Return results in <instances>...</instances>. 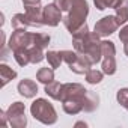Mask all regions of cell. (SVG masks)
Instances as JSON below:
<instances>
[{"mask_svg": "<svg viewBox=\"0 0 128 128\" xmlns=\"http://www.w3.org/2000/svg\"><path fill=\"white\" fill-rule=\"evenodd\" d=\"M101 36L95 32H89V26L83 24L77 32L72 33V44L74 50L80 54H84L92 65H96L102 60V47H101Z\"/></svg>", "mask_w": 128, "mask_h": 128, "instance_id": "obj_1", "label": "cell"}, {"mask_svg": "<svg viewBox=\"0 0 128 128\" xmlns=\"http://www.w3.org/2000/svg\"><path fill=\"white\" fill-rule=\"evenodd\" d=\"M86 95H88V89H84L83 84L65 83L62 86V96H60L63 112L66 114H71V116H76L80 112H83Z\"/></svg>", "mask_w": 128, "mask_h": 128, "instance_id": "obj_2", "label": "cell"}, {"mask_svg": "<svg viewBox=\"0 0 128 128\" xmlns=\"http://www.w3.org/2000/svg\"><path fill=\"white\" fill-rule=\"evenodd\" d=\"M88 15H89V3L86 0H72L66 17L63 18V24H65L66 30L72 35L83 24H86Z\"/></svg>", "mask_w": 128, "mask_h": 128, "instance_id": "obj_3", "label": "cell"}, {"mask_svg": "<svg viewBox=\"0 0 128 128\" xmlns=\"http://www.w3.org/2000/svg\"><path fill=\"white\" fill-rule=\"evenodd\" d=\"M30 113L44 125H54L57 122V112L54 106L45 98H36L30 106Z\"/></svg>", "mask_w": 128, "mask_h": 128, "instance_id": "obj_4", "label": "cell"}, {"mask_svg": "<svg viewBox=\"0 0 128 128\" xmlns=\"http://www.w3.org/2000/svg\"><path fill=\"white\" fill-rule=\"evenodd\" d=\"M101 47H102V60H101L102 72L107 74V76H113L118 71L114 42H112V41H101Z\"/></svg>", "mask_w": 128, "mask_h": 128, "instance_id": "obj_5", "label": "cell"}, {"mask_svg": "<svg viewBox=\"0 0 128 128\" xmlns=\"http://www.w3.org/2000/svg\"><path fill=\"white\" fill-rule=\"evenodd\" d=\"M9 50L15 51L18 48H29L33 45V33L27 29H15L9 38Z\"/></svg>", "mask_w": 128, "mask_h": 128, "instance_id": "obj_6", "label": "cell"}, {"mask_svg": "<svg viewBox=\"0 0 128 128\" xmlns=\"http://www.w3.org/2000/svg\"><path fill=\"white\" fill-rule=\"evenodd\" d=\"M118 29H119V23H118L116 17H114V15H108V17H102L101 20H98V21L95 23L94 32H95L98 36L106 38V36L113 35Z\"/></svg>", "mask_w": 128, "mask_h": 128, "instance_id": "obj_7", "label": "cell"}, {"mask_svg": "<svg viewBox=\"0 0 128 128\" xmlns=\"http://www.w3.org/2000/svg\"><path fill=\"white\" fill-rule=\"evenodd\" d=\"M42 18H44V26H48V27H56V26H59L60 21H63L62 11L54 3H50V5L44 6Z\"/></svg>", "mask_w": 128, "mask_h": 128, "instance_id": "obj_8", "label": "cell"}, {"mask_svg": "<svg viewBox=\"0 0 128 128\" xmlns=\"http://www.w3.org/2000/svg\"><path fill=\"white\" fill-rule=\"evenodd\" d=\"M24 8H26L24 14L29 18L32 27H41V26H44V18H42L44 8L41 5H29V6H24Z\"/></svg>", "mask_w": 128, "mask_h": 128, "instance_id": "obj_9", "label": "cell"}, {"mask_svg": "<svg viewBox=\"0 0 128 128\" xmlns=\"http://www.w3.org/2000/svg\"><path fill=\"white\" fill-rule=\"evenodd\" d=\"M17 89H18L20 95L24 96V98H35L36 94H38V84H36L33 80H30V78L21 80V82L18 83Z\"/></svg>", "mask_w": 128, "mask_h": 128, "instance_id": "obj_10", "label": "cell"}, {"mask_svg": "<svg viewBox=\"0 0 128 128\" xmlns=\"http://www.w3.org/2000/svg\"><path fill=\"white\" fill-rule=\"evenodd\" d=\"M68 66H70V70L74 74H86L90 70V66H92V62L84 54H80L78 53V57L71 63V65H68Z\"/></svg>", "mask_w": 128, "mask_h": 128, "instance_id": "obj_11", "label": "cell"}, {"mask_svg": "<svg viewBox=\"0 0 128 128\" xmlns=\"http://www.w3.org/2000/svg\"><path fill=\"white\" fill-rule=\"evenodd\" d=\"M17 71H14L11 66H8L6 63H2L0 65V77H2V88H5L9 82L17 78Z\"/></svg>", "mask_w": 128, "mask_h": 128, "instance_id": "obj_12", "label": "cell"}, {"mask_svg": "<svg viewBox=\"0 0 128 128\" xmlns=\"http://www.w3.org/2000/svg\"><path fill=\"white\" fill-rule=\"evenodd\" d=\"M36 80L42 84H50L54 82V70L50 66L47 68H41L38 72H36Z\"/></svg>", "mask_w": 128, "mask_h": 128, "instance_id": "obj_13", "label": "cell"}, {"mask_svg": "<svg viewBox=\"0 0 128 128\" xmlns=\"http://www.w3.org/2000/svg\"><path fill=\"white\" fill-rule=\"evenodd\" d=\"M100 106V96L92 92V90H88V95H86V101H84V112L88 113H92L98 108Z\"/></svg>", "mask_w": 128, "mask_h": 128, "instance_id": "obj_14", "label": "cell"}, {"mask_svg": "<svg viewBox=\"0 0 128 128\" xmlns=\"http://www.w3.org/2000/svg\"><path fill=\"white\" fill-rule=\"evenodd\" d=\"M62 83L59 82H53L50 84H45V94L51 98V100H56V101H60V96H62Z\"/></svg>", "mask_w": 128, "mask_h": 128, "instance_id": "obj_15", "label": "cell"}, {"mask_svg": "<svg viewBox=\"0 0 128 128\" xmlns=\"http://www.w3.org/2000/svg\"><path fill=\"white\" fill-rule=\"evenodd\" d=\"M6 114H8V119H12V118H17V116L26 114V106H24V102H21V101H15V102H12V104L8 107Z\"/></svg>", "mask_w": 128, "mask_h": 128, "instance_id": "obj_16", "label": "cell"}, {"mask_svg": "<svg viewBox=\"0 0 128 128\" xmlns=\"http://www.w3.org/2000/svg\"><path fill=\"white\" fill-rule=\"evenodd\" d=\"M114 11H116L114 17H116L119 26L125 24V23L128 21V0H122V3H120Z\"/></svg>", "mask_w": 128, "mask_h": 128, "instance_id": "obj_17", "label": "cell"}, {"mask_svg": "<svg viewBox=\"0 0 128 128\" xmlns=\"http://www.w3.org/2000/svg\"><path fill=\"white\" fill-rule=\"evenodd\" d=\"M14 53V59L20 66H27L30 63V54H29V48H18Z\"/></svg>", "mask_w": 128, "mask_h": 128, "instance_id": "obj_18", "label": "cell"}, {"mask_svg": "<svg viewBox=\"0 0 128 128\" xmlns=\"http://www.w3.org/2000/svg\"><path fill=\"white\" fill-rule=\"evenodd\" d=\"M45 59H47L48 65H50L53 70H57V68H60L62 62H63L60 51H53V50H51V51H48V53L45 54Z\"/></svg>", "mask_w": 128, "mask_h": 128, "instance_id": "obj_19", "label": "cell"}, {"mask_svg": "<svg viewBox=\"0 0 128 128\" xmlns=\"http://www.w3.org/2000/svg\"><path fill=\"white\" fill-rule=\"evenodd\" d=\"M12 27L15 30V29H29L32 26H30V21L26 17V14H15L12 17Z\"/></svg>", "mask_w": 128, "mask_h": 128, "instance_id": "obj_20", "label": "cell"}, {"mask_svg": "<svg viewBox=\"0 0 128 128\" xmlns=\"http://www.w3.org/2000/svg\"><path fill=\"white\" fill-rule=\"evenodd\" d=\"M29 54H30V63L36 65V63H41L44 59H45V54H44V48H39V47H29Z\"/></svg>", "mask_w": 128, "mask_h": 128, "instance_id": "obj_21", "label": "cell"}, {"mask_svg": "<svg viewBox=\"0 0 128 128\" xmlns=\"http://www.w3.org/2000/svg\"><path fill=\"white\" fill-rule=\"evenodd\" d=\"M95 6L98 8V11H106V9H116L122 0H94Z\"/></svg>", "mask_w": 128, "mask_h": 128, "instance_id": "obj_22", "label": "cell"}, {"mask_svg": "<svg viewBox=\"0 0 128 128\" xmlns=\"http://www.w3.org/2000/svg\"><path fill=\"white\" fill-rule=\"evenodd\" d=\"M84 78L89 84H98L102 82L104 78V72L102 71H98V70H89L86 74H84Z\"/></svg>", "mask_w": 128, "mask_h": 128, "instance_id": "obj_23", "label": "cell"}, {"mask_svg": "<svg viewBox=\"0 0 128 128\" xmlns=\"http://www.w3.org/2000/svg\"><path fill=\"white\" fill-rule=\"evenodd\" d=\"M50 35H45V33H33V45L35 47H39V48H47L50 45Z\"/></svg>", "mask_w": 128, "mask_h": 128, "instance_id": "obj_24", "label": "cell"}, {"mask_svg": "<svg viewBox=\"0 0 128 128\" xmlns=\"http://www.w3.org/2000/svg\"><path fill=\"white\" fill-rule=\"evenodd\" d=\"M116 100H118V102H119L125 110H128V88L119 89L118 94H116Z\"/></svg>", "mask_w": 128, "mask_h": 128, "instance_id": "obj_25", "label": "cell"}, {"mask_svg": "<svg viewBox=\"0 0 128 128\" xmlns=\"http://www.w3.org/2000/svg\"><path fill=\"white\" fill-rule=\"evenodd\" d=\"M9 125L12 128H24L27 125V118L26 114H21V116H17V118H12L9 119Z\"/></svg>", "mask_w": 128, "mask_h": 128, "instance_id": "obj_26", "label": "cell"}, {"mask_svg": "<svg viewBox=\"0 0 128 128\" xmlns=\"http://www.w3.org/2000/svg\"><path fill=\"white\" fill-rule=\"evenodd\" d=\"M60 54H62L63 62L68 63V65H71V63L78 57V53L77 51H72V50H63V51H60Z\"/></svg>", "mask_w": 128, "mask_h": 128, "instance_id": "obj_27", "label": "cell"}, {"mask_svg": "<svg viewBox=\"0 0 128 128\" xmlns=\"http://www.w3.org/2000/svg\"><path fill=\"white\" fill-rule=\"evenodd\" d=\"M53 3L62 11V12H68L70 8H71V3H72V0H53Z\"/></svg>", "mask_w": 128, "mask_h": 128, "instance_id": "obj_28", "label": "cell"}, {"mask_svg": "<svg viewBox=\"0 0 128 128\" xmlns=\"http://www.w3.org/2000/svg\"><path fill=\"white\" fill-rule=\"evenodd\" d=\"M119 39H120V42L128 44V24L120 29V32H119Z\"/></svg>", "mask_w": 128, "mask_h": 128, "instance_id": "obj_29", "label": "cell"}, {"mask_svg": "<svg viewBox=\"0 0 128 128\" xmlns=\"http://www.w3.org/2000/svg\"><path fill=\"white\" fill-rule=\"evenodd\" d=\"M0 118H2V125H3V126H6V125H8V120H9V119H8L6 112H3V110L0 112Z\"/></svg>", "mask_w": 128, "mask_h": 128, "instance_id": "obj_30", "label": "cell"}, {"mask_svg": "<svg viewBox=\"0 0 128 128\" xmlns=\"http://www.w3.org/2000/svg\"><path fill=\"white\" fill-rule=\"evenodd\" d=\"M24 6H29V5H41V0H21Z\"/></svg>", "mask_w": 128, "mask_h": 128, "instance_id": "obj_31", "label": "cell"}, {"mask_svg": "<svg viewBox=\"0 0 128 128\" xmlns=\"http://www.w3.org/2000/svg\"><path fill=\"white\" fill-rule=\"evenodd\" d=\"M124 53L128 56V44H125V45H124Z\"/></svg>", "mask_w": 128, "mask_h": 128, "instance_id": "obj_32", "label": "cell"}]
</instances>
